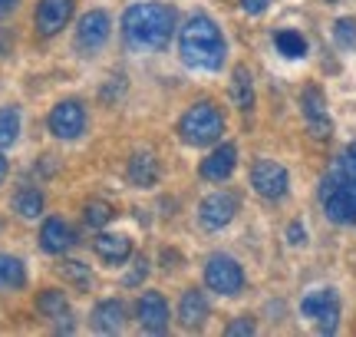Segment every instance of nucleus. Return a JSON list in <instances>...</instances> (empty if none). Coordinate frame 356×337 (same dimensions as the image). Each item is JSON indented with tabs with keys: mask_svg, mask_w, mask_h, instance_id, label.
<instances>
[{
	"mask_svg": "<svg viewBox=\"0 0 356 337\" xmlns=\"http://www.w3.org/2000/svg\"><path fill=\"white\" fill-rule=\"evenodd\" d=\"M126 172H129V182H132L136 189H152L155 182H159V159H155L152 152L139 149V152H132Z\"/></svg>",
	"mask_w": 356,
	"mask_h": 337,
	"instance_id": "6ab92c4d",
	"label": "nucleus"
},
{
	"mask_svg": "<svg viewBox=\"0 0 356 337\" xmlns=\"http://www.w3.org/2000/svg\"><path fill=\"white\" fill-rule=\"evenodd\" d=\"M37 308L43 318H50L53 327L60 331V334H70L76 321H73V311H70V301H66L63 291H43L37 298Z\"/></svg>",
	"mask_w": 356,
	"mask_h": 337,
	"instance_id": "4468645a",
	"label": "nucleus"
},
{
	"mask_svg": "<svg viewBox=\"0 0 356 337\" xmlns=\"http://www.w3.org/2000/svg\"><path fill=\"white\" fill-rule=\"evenodd\" d=\"M17 136H20V109L17 106H3L0 109V149L13 146Z\"/></svg>",
	"mask_w": 356,
	"mask_h": 337,
	"instance_id": "393cba45",
	"label": "nucleus"
},
{
	"mask_svg": "<svg viewBox=\"0 0 356 337\" xmlns=\"http://www.w3.org/2000/svg\"><path fill=\"white\" fill-rule=\"evenodd\" d=\"M204 285L211 288V291H218V295H225V298L241 295V288H244L241 265L231 258V255H211V258L204 261Z\"/></svg>",
	"mask_w": 356,
	"mask_h": 337,
	"instance_id": "423d86ee",
	"label": "nucleus"
},
{
	"mask_svg": "<svg viewBox=\"0 0 356 337\" xmlns=\"http://www.w3.org/2000/svg\"><path fill=\"white\" fill-rule=\"evenodd\" d=\"M13 212L24 215V219H37L43 212V192L40 189H20L13 195Z\"/></svg>",
	"mask_w": 356,
	"mask_h": 337,
	"instance_id": "5701e85b",
	"label": "nucleus"
},
{
	"mask_svg": "<svg viewBox=\"0 0 356 337\" xmlns=\"http://www.w3.org/2000/svg\"><path fill=\"white\" fill-rule=\"evenodd\" d=\"M234 215H238V198H234V195H228V192L208 195L202 205H198V221H202V228H208V232L225 228Z\"/></svg>",
	"mask_w": 356,
	"mask_h": 337,
	"instance_id": "9b49d317",
	"label": "nucleus"
},
{
	"mask_svg": "<svg viewBox=\"0 0 356 337\" xmlns=\"http://www.w3.org/2000/svg\"><path fill=\"white\" fill-rule=\"evenodd\" d=\"M287 242L291 245H304V225L300 221H293L291 228H287Z\"/></svg>",
	"mask_w": 356,
	"mask_h": 337,
	"instance_id": "2f4dec72",
	"label": "nucleus"
},
{
	"mask_svg": "<svg viewBox=\"0 0 356 337\" xmlns=\"http://www.w3.org/2000/svg\"><path fill=\"white\" fill-rule=\"evenodd\" d=\"M300 314L307 321H314L323 334H333L340 324V295L333 288H317L300 301Z\"/></svg>",
	"mask_w": 356,
	"mask_h": 337,
	"instance_id": "39448f33",
	"label": "nucleus"
},
{
	"mask_svg": "<svg viewBox=\"0 0 356 337\" xmlns=\"http://www.w3.org/2000/svg\"><path fill=\"white\" fill-rule=\"evenodd\" d=\"M113 219H115V212L109 202H99V198L86 202V225L89 228H102V225H109Z\"/></svg>",
	"mask_w": 356,
	"mask_h": 337,
	"instance_id": "a878e982",
	"label": "nucleus"
},
{
	"mask_svg": "<svg viewBox=\"0 0 356 337\" xmlns=\"http://www.w3.org/2000/svg\"><path fill=\"white\" fill-rule=\"evenodd\" d=\"M50 132L56 139H79L86 132V109L79 100H63L53 106L50 113Z\"/></svg>",
	"mask_w": 356,
	"mask_h": 337,
	"instance_id": "1a4fd4ad",
	"label": "nucleus"
},
{
	"mask_svg": "<svg viewBox=\"0 0 356 337\" xmlns=\"http://www.w3.org/2000/svg\"><path fill=\"white\" fill-rule=\"evenodd\" d=\"M333 40H337V47H343V50L356 47V20L353 17H340V20L333 24Z\"/></svg>",
	"mask_w": 356,
	"mask_h": 337,
	"instance_id": "bb28decb",
	"label": "nucleus"
},
{
	"mask_svg": "<svg viewBox=\"0 0 356 337\" xmlns=\"http://www.w3.org/2000/svg\"><path fill=\"white\" fill-rule=\"evenodd\" d=\"M234 166H238V149L231 143H225L204 159L198 172H202V179H208V182H225L231 172H234Z\"/></svg>",
	"mask_w": 356,
	"mask_h": 337,
	"instance_id": "2eb2a0df",
	"label": "nucleus"
},
{
	"mask_svg": "<svg viewBox=\"0 0 356 337\" xmlns=\"http://www.w3.org/2000/svg\"><path fill=\"white\" fill-rule=\"evenodd\" d=\"M178 26V13L168 3H152V0H142L132 3L122 13V40H126L129 50L136 53H159L168 47V40Z\"/></svg>",
	"mask_w": 356,
	"mask_h": 337,
	"instance_id": "f257e3e1",
	"label": "nucleus"
},
{
	"mask_svg": "<svg viewBox=\"0 0 356 337\" xmlns=\"http://www.w3.org/2000/svg\"><path fill=\"white\" fill-rule=\"evenodd\" d=\"M178 53H181V63L191 66V70L215 73V70H221V66H225L228 43H225L221 26H218L211 17L195 13L188 24L178 30Z\"/></svg>",
	"mask_w": 356,
	"mask_h": 337,
	"instance_id": "f03ea898",
	"label": "nucleus"
},
{
	"mask_svg": "<svg viewBox=\"0 0 356 337\" xmlns=\"http://www.w3.org/2000/svg\"><path fill=\"white\" fill-rule=\"evenodd\" d=\"M257 327L251 324V321H234V324H228V331H225V334L228 337H238V334H254Z\"/></svg>",
	"mask_w": 356,
	"mask_h": 337,
	"instance_id": "c756f323",
	"label": "nucleus"
},
{
	"mask_svg": "<svg viewBox=\"0 0 356 337\" xmlns=\"http://www.w3.org/2000/svg\"><path fill=\"white\" fill-rule=\"evenodd\" d=\"M251 185H254V192L261 198H284L287 195V185H291V175H287V168L280 166V162H270V159H261L254 162L251 168Z\"/></svg>",
	"mask_w": 356,
	"mask_h": 337,
	"instance_id": "6e6552de",
	"label": "nucleus"
},
{
	"mask_svg": "<svg viewBox=\"0 0 356 337\" xmlns=\"http://www.w3.org/2000/svg\"><path fill=\"white\" fill-rule=\"evenodd\" d=\"M7 172H10V166H7V159H3V149H0V182L7 179Z\"/></svg>",
	"mask_w": 356,
	"mask_h": 337,
	"instance_id": "72a5a7b5",
	"label": "nucleus"
},
{
	"mask_svg": "<svg viewBox=\"0 0 356 337\" xmlns=\"http://www.w3.org/2000/svg\"><path fill=\"white\" fill-rule=\"evenodd\" d=\"M320 202H323L327 219L337 225L356 221V143L337 159V166L320 182Z\"/></svg>",
	"mask_w": 356,
	"mask_h": 337,
	"instance_id": "7ed1b4c3",
	"label": "nucleus"
},
{
	"mask_svg": "<svg viewBox=\"0 0 356 337\" xmlns=\"http://www.w3.org/2000/svg\"><path fill=\"white\" fill-rule=\"evenodd\" d=\"M145 272H149V261L145 258H136V268H132V274H126V285H139L142 278H145Z\"/></svg>",
	"mask_w": 356,
	"mask_h": 337,
	"instance_id": "c85d7f7f",
	"label": "nucleus"
},
{
	"mask_svg": "<svg viewBox=\"0 0 356 337\" xmlns=\"http://www.w3.org/2000/svg\"><path fill=\"white\" fill-rule=\"evenodd\" d=\"M178 321L188 327V331H198V327L208 321V301H204V291L191 288V291L181 295V301H178Z\"/></svg>",
	"mask_w": 356,
	"mask_h": 337,
	"instance_id": "a211bd4d",
	"label": "nucleus"
},
{
	"mask_svg": "<svg viewBox=\"0 0 356 337\" xmlns=\"http://www.w3.org/2000/svg\"><path fill=\"white\" fill-rule=\"evenodd\" d=\"M274 47H277L280 56H287V60H300L307 53V40L297 33V30H280L277 37H274Z\"/></svg>",
	"mask_w": 356,
	"mask_h": 337,
	"instance_id": "b1692460",
	"label": "nucleus"
},
{
	"mask_svg": "<svg viewBox=\"0 0 356 337\" xmlns=\"http://www.w3.org/2000/svg\"><path fill=\"white\" fill-rule=\"evenodd\" d=\"M60 274H63L66 281H73L76 288H89V272L83 261H63V265H60Z\"/></svg>",
	"mask_w": 356,
	"mask_h": 337,
	"instance_id": "cd10ccee",
	"label": "nucleus"
},
{
	"mask_svg": "<svg viewBox=\"0 0 356 337\" xmlns=\"http://www.w3.org/2000/svg\"><path fill=\"white\" fill-rule=\"evenodd\" d=\"M244 13H251V17H257V13H264L267 7H270V0H241Z\"/></svg>",
	"mask_w": 356,
	"mask_h": 337,
	"instance_id": "7c9ffc66",
	"label": "nucleus"
},
{
	"mask_svg": "<svg viewBox=\"0 0 356 337\" xmlns=\"http://www.w3.org/2000/svg\"><path fill=\"white\" fill-rule=\"evenodd\" d=\"M73 7H76V0H40L37 13H33V24H37L40 37H56L70 24Z\"/></svg>",
	"mask_w": 356,
	"mask_h": 337,
	"instance_id": "9d476101",
	"label": "nucleus"
},
{
	"mask_svg": "<svg viewBox=\"0 0 356 337\" xmlns=\"http://www.w3.org/2000/svg\"><path fill=\"white\" fill-rule=\"evenodd\" d=\"M96 255H99L106 265H122V261L132 255V242H129L126 235H115V232H99L96 235Z\"/></svg>",
	"mask_w": 356,
	"mask_h": 337,
	"instance_id": "aec40b11",
	"label": "nucleus"
},
{
	"mask_svg": "<svg viewBox=\"0 0 356 337\" xmlns=\"http://www.w3.org/2000/svg\"><path fill=\"white\" fill-rule=\"evenodd\" d=\"M109 13L106 10H89L79 17L76 24V50L83 56H92V53H99L106 47V40H109Z\"/></svg>",
	"mask_w": 356,
	"mask_h": 337,
	"instance_id": "0eeeda50",
	"label": "nucleus"
},
{
	"mask_svg": "<svg viewBox=\"0 0 356 337\" xmlns=\"http://www.w3.org/2000/svg\"><path fill=\"white\" fill-rule=\"evenodd\" d=\"M231 100L238 103L241 113H251V106H254V86H251L248 66H238V70H234V79H231Z\"/></svg>",
	"mask_w": 356,
	"mask_h": 337,
	"instance_id": "4be33fe9",
	"label": "nucleus"
},
{
	"mask_svg": "<svg viewBox=\"0 0 356 337\" xmlns=\"http://www.w3.org/2000/svg\"><path fill=\"white\" fill-rule=\"evenodd\" d=\"M136 318H139L142 331L149 334H165L168 331V304L159 291H145L136 304Z\"/></svg>",
	"mask_w": 356,
	"mask_h": 337,
	"instance_id": "f8f14e48",
	"label": "nucleus"
},
{
	"mask_svg": "<svg viewBox=\"0 0 356 337\" xmlns=\"http://www.w3.org/2000/svg\"><path fill=\"white\" fill-rule=\"evenodd\" d=\"M73 242H76V235H73V228H70L63 219L43 221V228H40V248H43L47 255H63Z\"/></svg>",
	"mask_w": 356,
	"mask_h": 337,
	"instance_id": "dca6fc26",
	"label": "nucleus"
},
{
	"mask_svg": "<svg viewBox=\"0 0 356 337\" xmlns=\"http://www.w3.org/2000/svg\"><path fill=\"white\" fill-rule=\"evenodd\" d=\"M221 132H225V116L211 103H195L185 116L178 119V136L195 149L215 146L221 139Z\"/></svg>",
	"mask_w": 356,
	"mask_h": 337,
	"instance_id": "20e7f679",
	"label": "nucleus"
},
{
	"mask_svg": "<svg viewBox=\"0 0 356 337\" xmlns=\"http://www.w3.org/2000/svg\"><path fill=\"white\" fill-rule=\"evenodd\" d=\"M26 285V265L13 255L0 251V288L3 291H20Z\"/></svg>",
	"mask_w": 356,
	"mask_h": 337,
	"instance_id": "412c9836",
	"label": "nucleus"
},
{
	"mask_svg": "<svg viewBox=\"0 0 356 337\" xmlns=\"http://www.w3.org/2000/svg\"><path fill=\"white\" fill-rule=\"evenodd\" d=\"M13 7H17V0H0V17H7Z\"/></svg>",
	"mask_w": 356,
	"mask_h": 337,
	"instance_id": "473e14b6",
	"label": "nucleus"
},
{
	"mask_svg": "<svg viewBox=\"0 0 356 337\" xmlns=\"http://www.w3.org/2000/svg\"><path fill=\"white\" fill-rule=\"evenodd\" d=\"M300 106H304V119H307V126H310V132H314L317 139H327V136L333 132V123H330V113H327V100H323V93H320L317 86L304 90Z\"/></svg>",
	"mask_w": 356,
	"mask_h": 337,
	"instance_id": "ddd939ff",
	"label": "nucleus"
},
{
	"mask_svg": "<svg viewBox=\"0 0 356 337\" xmlns=\"http://www.w3.org/2000/svg\"><path fill=\"white\" fill-rule=\"evenodd\" d=\"M126 324V304L122 301H99L96 308H92V331H99V334H115V331H122Z\"/></svg>",
	"mask_w": 356,
	"mask_h": 337,
	"instance_id": "f3484780",
	"label": "nucleus"
}]
</instances>
